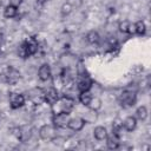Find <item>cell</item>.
<instances>
[{
  "label": "cell",
  "mask_w": 151,
  "mask_h": 151,
  "mask_svg": "<svg viewBox=\"0 0 151 151\" xmlns=\"http://www.w3.org/2000/svg\"><path fill=\"white\" fill-rule=\"evenodd\" d=\"M74 101L71 98L64 97L61 99H58L52 106H53V111L54 113H60V112H65V113H70L71 110L73 109Z\"/></svg>",
  "instance_id": "6da1fadb"
},
{
  "label": "cell",
  "mask_w": 151,
  "mask_h": 151,
  "mask_svg": "<svg viewBox=\"0 0 151 151\" xmlns=\"http://www.w3.org/2000/svg\"><path fill=\"white\" fill-rule=\"evenodd\" d=\"M119 101L123 107L132 106L136 103V93L132 91H124L119 97Z\"/></svg>",
  "instance_id": "7a4b0ae2"
},
{
  "label": "cell",
  "mask_w": 151,
  "mask_h": 151,
  "mask_svg": "<svg viewBox=\"0 0 151 151\" xmlns=\"http://www.w3.org/2000/svg\"><path fill=\"white\" fill-rule=\"evenodd\" d=\"M70 120V116L68 113L65 112H60V113H54L53 118H52V123L55 127H66Z\"/></svg>",
  "instance_id": "3957f363"
},
{
  "label": "cell",
  "mask_w": 151,
  "mask_h": 151,
  "mask_svg": "<svg viewBox=\"0 0 151 151\" xmlns=\"http://www.w3.org/2000/svg\"><path fill=\"white\" fill-rule=\"evenodd\" d=\"M39 134L42 139H54L55 137V126L54 125H44L40 130H39Z\"/></svg>",
  "instance_id": "277c9868"
},
{
  "label": "cell",
  "mask_w": 151,
  "mask_h": 151,
  "mask_svg": "<svg viewBox=\"0 0 151 151\" xmlns=\"http://www.w3.org/2000/svg\"><path fill=\"white\" fill-rule=\"evenodd\" d=\"M44 98H45V100H46L47 104L53 105V104L59 99L58 91H57L54 87H50V88H47V90L44 92Z\"/></svg>",
  "instance_id": "5b68a950"
},
{
  "label": "cell",
  "mask_w": 151,
  "mask_h": 151,
  "mask_svg": "<svg viewBox=\"0 0 151 151\" xmlns=\"http://www.w3.org/2000/svg\"><path fill=\"white\" fill-rule=\"evenodd\" d=\"M25 103V98L20 93H11L9 94V104L12 109H18L21 107Z\"/></svg>",
  "instance_id": "8992f818"
},
{
  "label": "cell",
  "mask_w": 151,
  "mask_h": 151,
  "mask_svg": "<svg viewBox=\"0 0 151 151\" xmlns=\"http://www.w3.org/2000/svg\"><path fill=\"white\" fill-rule=\"evenodd\" d=\"M78 90L80 92H84V91H90L91 86H92V80L88 76H81L80 79L78 80Z\"/></svg>",
  "instance_id": "52a82bcc"
},
{
  "label": "cell",
  "mask_w": 151,
  "mask_h": 151,
  "mask_svg": "<svg viewBox=\"0 0 151 151\" xmlns=\"http://www.w3.org/2000/svg\"><path fill=\"white\" fill-rule=\"evenodd\" d=\"M5 77H6V80H7L9 84H17V83L19 81V79H20V73H19V71H17L15 68L9 67V68H7Z\"/></svg>",
  "instance_id": "ba28073f"
},
{
  "label": "cell",
  "mask_w": 151,
  "mask_h": 151,
  "mask_svg": "<svg viewBox=\"0 0 151 151\" xmlns=\"http://www.w3.org/2000/svg\"><path fill=\"white\" fill-rule=\"evenodd\" d=\"M84 124H85V120L80 117H74V118H71L68 120V124L67 126L73 130V131H80L83 127H84Z\"/></svg>",
  "instance_id": "9c48e42d"
},
{
  "label": "cell",
  "mask_w": 151,
  "mask_h": 151,
  "mask_svg": "<svg viewBox=\"0 0 151 151\" xmlns=\"http://www.w3.org/2000/svg\"><path fill=\"white\" fill-rule=\"evenodd\" d=\"M38 76H39L40 80H42V81L48 80L50 77H51V67H50V65L48 64H42L40 66L39 71H38Z\"/></svg>",
  "instance_id": "30bf717a"
},
{
  "label": "cell",
  "mask_w": 151,
  "mask_h": 151,
  "mask_svg": "<svg viewBox=\"0 0 151 151\" xmlns=\"http://www.w3.org/2000/svg\"><path fill=\"white\" fill-rule=\"evenodd\" d=\"M123 126H124V129H125L126 131H133V130L136 129V126H137V120H136V118L132 117V116L126 117V118L124 119V122H123Z\"/></svg>",
  "instance_id": "8fae6325"
},
{
  "label": "cell",
  "mask_w": 151,
  "mask_h": 151,
  "mask_svg": "<svg viewBox=\"0 0 151 151\" xmlns=\"http://www.w3.org/2000/svg\"><path fill=\"white\" fill-rule=\"evenodd\" d=\"M106 139H107L106 144H107V147H109V149L114 150V149H118V147H119L120 139H119V137H118V136H116V134H113V133H112L110 137H106Z\"/></svg>",
  "instance_id": "7c38bea8"
},
{
  "label": "cell",
  "mask_w": 151,
  "mask_h": 151,
  "mask_svg": "<svg viewBox=\"0 0 151 151\" xmlns=\"http://www.w3.org/2000/svg\"><path fill=\"white\" fill-rule=\"evenodd\" d=\"M93 134H94V138L97 140H104L107 137V131L104 126H97L93 131Z\"/></svg>",
  "instance_id": "4fadbf2b"
},
{
  "label": "cell",
  "mask_w": 151,
  "mask_h": 151,
  "mask_svg": "<svg viewBox=\"0 0 151 151\" xmlns=\"http://www.w3.org/2000/svg\"><path fill=\"white\" fill-rule=\"evenodd\" d=\"M25 42H26V46H27V50H28L29 55L37 53V51H38V42L35 41V39L31 38L29 40H27V41H25Z\"/></svg>",
  "instance_id": "5bb4252c"
},
{
  "label": "cell",
  "mask_w": 151,
  "mask_h": 151,
  "mask_svg": "<svg viewBox=\"0 0 151 151\" xmlns=\"http://www.w3.org/2000/svg\"><path fill=\"white\" fill-rule=\"evenodd\" d=\"M92 98H93V97H92V94H91L90 91H84V92H81L80 96H79V100L81 101L83 105H86V106H88V104H90V101H91Z\"/></svg>",
  "instance_id": "9a60e30c"
},
{
  "label": "cell",
  "mask_w": 151,
  "mask_h": 151,
  "mask_svg": "<svg viewBox=\"0 0 151 151\" xmlns=\"http://www.w3.org/2000/svg\"><path fill=\"white\" fill-rule=\"evenodd\" d=\"M17 13H18L17 7H14V6H12V5L6 6L5 9H4V15H5L6 18H14V17L17 15Z\"/></svg>",
  "instance_id": "2e32d148"
},
{
  "label": "cell",
  "mask_w": 151,
  "mask_h": 151,
  "mask_svg": "<svg viewBox=\"0 0 151 151\" xmlns=\"http://www.w3.org/2000/svg\"><path fill=\"white\" fill-rule=\"evenodd\" d=\"M86 39H87V41H88L90 44H96V42L99 41V34H98L96 31H91V32L87 33Z\"/></svg>",
  "instance_id": "e0dca14e"
},
{
  "label": "cell",
  "mask_w": 151,
  "mask_h": 151,
  "mask_svg": "<svg viewBox=\"0 0 151 151\" xmlns=\"http://www.w3.org/2000/svg\"><path fill=\"white\" fill-rule=\"evenodd\" d=\"M136 116H137L138 119H140V120H145L146 117H147V110H146V107H145V106H140V107H138L137 111H136Z\"/></svg>",
  "instance_id": "ac0fdd59"
},
{
  "label": "cell",
  "mask_w": 151,
  "mask_h": 151,
  "mask_svg": "<svg viewBox=\"0 0 151 151\" xmlns=\"http://www.w3.org/2000/svg\"><path fill=\"white\" fill-rule=\"evenodd\" d=\"M145 29H146V26H145L144 21L140 20V21H137V22L134 24V31H136L137 34H139V35L144 34V33H145Z\"/></svg>",
  "instance_id": "d6986e66"
},
{
  "label": "cell",
  "mask_w": 151,
  "mask_h": 151,
  "mask_svg": "<svg viewBox=\"0 0 151 151\" xmlns=\"http://www.w3.org/2000/svg\"><path fill=\"white\" fill-rule=\"evenodd\" d=\"M130 26H131V22L124 20V21H122V22L119 24V31L123 32V33H129V31H130Z\"/></svg>",
  "instance_id": "ffe728a7"
},
{
  "label": "cell",
  "mask_w": 151,
  "mask_h": 151,
  "mask_svg": "<svg viewBox=\"0 0 151 151\" xmlns=\"http://www.w3.org/2000/svg\"><path fill=\"white\" fill-rule=\"evenodd\" d=\"M18 53H19V55H20L21 58H27V57L29 55L28 50H27V46H26V42H24V44H22V45L19 47Z\"/></svg>",
  "instance_id": "44dd1931"
},
{
  "label": "cell",
  "mask_w": 151,
  "mask_h": 151,
  "mask_svg": "<svg viewBox=\"0 0 151 151\" xmlns=\"http://www.w3.org/2000/svg\"><path fill=\"white\" fill-rule=\"evenodd\" d=\"M72 7H73V6H72L71 4H68V2L64 4L63 7H61V14H63V15H67V14H70L71 11H72Z\"/></svg>",
  "instance_id": "7402d4cb"
},
{
  "label": "cell",
  "mask_w": 151,
  "mask_h": 151,
  "mask_svg": "<svg viewBox=\"0 0 151 151\" xmlns=\"http://www.w3.org/2000/svg\"><path fill=\"white\" fill-rule=\"evenodd\" d=\"M88 106H90L93 111H96L97 109H99V107H100V100H99L98 98H94V99L92 98V99H91V101H90V104H88Z\"/></svg>",
  "instance_id": "603a6c76"
},
{
  "label": "cell",
  "mask_w": 151,
  "mask_h": 151,
  "mask_svg": "<svg viewBox=\"0 0 151 151\" xmlns=\"http://www.w3.org/2000/svg\"><path fill=\"white\" fill-rule=\"evenodd\" d=\"M21 2H22V0H9V5H12L14 7H19L21 5Z\"/></svg>",
  "instance_id": "cb8c5ba5"
},
{
  "label": "cell",
  "mask_w": 151,
  "mask_h": 151,
  "mask_svg": "<svg viewBox=\"0 0 151 151\" xmlns=\"http://www.w3.org/2000/svg\"><path fill=\"white\" fill-rule=\"evenodd\" d=\"M37 1H38L39 4H45V2L47 1V0H37Z\"/></svg>",
  "instance_id": "d4e9b609"
}]
</instances>
